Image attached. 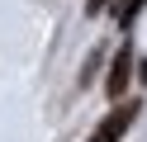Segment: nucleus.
Returning a JSON list of instances; mask_svg holds the SVG:
<instances>
[{
    "label": "nucleus",
    "instance_id": "5",
    "mask_svg": "<svg viewBox=\"0 0 147 142\" xmlns=\"http://www.w3.org/2000/svg\"><path fill=\"white\" fill-rule=\"evenodd\" d=\"M142 85H147V62H142Z\"/></svg>",
    "mask_w": 147,
    "mask_h": 142
},
{
    "label": "nucleus",
    "instance_id": "3",
    "mask_svg": "<svg viewBox=\"0 0 147 142\" xmlns=\"http://www.w3.org/2000/svg\"><path fill=\"white\" fill-rule=\"evenodd\" d=\"M142 5H147V0H114V19H119V24H133Z\"/></svg>",
    "mask_w": 147,
    "mask_h": 142
},
{
    "label": "nucleus",
    "instance_id": "1",
    "mask_svg": "<svg viewBox=\"0 0 147 142\" xmlns=\"http://www.w3.org/2000/svg\"><path fill=\"white\" fill-rule=\"evenodd\" d=\"M133 118H138V100H128V104H119V109L109 114L95 133H90V142H119L128 128H133Z\"/></svg>",
    "mask_w": 147,
    "mask_h": 142
},
{
    "label": "nucleus",
    "instance_id": "4",
    "mask_svg": "<svg viewBox=\"0 0 147 142\" xmlns=\"http://www.w3.org/2000/svg\"><path fill=\"white\" fill-rule=\"evenodd\" d=\"M105 5H109V0H86V14H100Z\"/></svg>",
    "mask_w": 147,
    "mask_h": 142
},
{
    "label": "nucleus",
    "instance_id": "2",
    "mask_svg": "<svg viewBox=\"0 0 147 142\" xmlns=\"http://www.w3.org/2000/svg\"><path fill=\"white\" fill-rule=\"evenodd\" d=\"M128 76H133V47H119V57L109 62V81H105L109 100H119V95L128 90Z\"/></svg>",
    "mask_w": 147,
    "mask_h": 142
}]
</instances>
